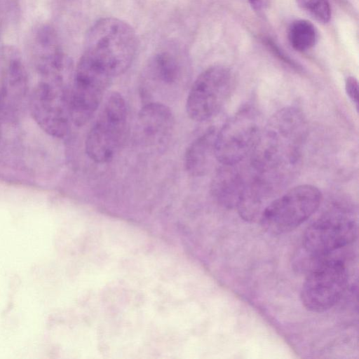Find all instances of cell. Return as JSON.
Wrapping results in <instances>:
<instances>
[{"label": "cell", "instance_id": "obj_1", "mask_svg": "<svg viewBox=\"0 0 359 359\" xmlns=\"http://www.w3.org/2000/svg\"><path fill=\"white\" fill-rule=\"evenodd\" d=\"M307 134L301 110L293 107L279 109L262 128L250 154L251 172L273 189L285 182L299 164Z\"/></svg>", "mask_w": 359, "mask_h": 359}, {"label": "cell", "instance_id": "obj_2", "mask_svg": "<svg viewBox=\"0 0 359 359\" xmlns=\"http://www.w3.org/2000/svg\"><path fill=\"white\" fill-rule=\"evenodd\" d=\"M74 66L68 57L45 69L29 93L28 109L38 126L55 138L65 137L70 128V95Z\"/></svg>", "mask_w": 359, "mask_h": 359}, {"label": "cell", "instance_id": "obj_3", "mask_svg": "<svg viewBox=\"0 0 359 359\" xmlns=\"http://www.w3.org/2000/svg\"><path fill=\"white\" fill-rule=\"evenodd\" d=\"M137 48V36L133 27L121 19L107 17L97 20L88 30L83 54L115 77L129 68Z\"/></svg>", "mask_w": 359, "mask_h": 359}, {"label": "cell", "instance_id": "obj_4", "mask_svg": "<svg viewBox=\"0 0 359 359\" xmlns=\"http://www.w3.org/2000/svg\"><path fill=\"white\" fill-rule=\"evenodd\" d=\"M127 121L124 97L118 92L111 93L86 136L85 149L90 159L99 163L113 159L124 141Z\"/></svg>", "mask_w": 359, "mask_h": 359}, {"label": "cell", "instance_id": "obj_5", "mask_svg": "<svg viewBox=\"0 0 359 359\" xmlns=\"http://www.w3.org/2000/svg\"><path fill=\"white\" fill-rule=\"evenodd\" d=\"M321 201L322 194L316 187L298 185L271 201L259 220L268 233L284 234L306 221L318 209Z\"/></svg>", "mask_w": 359, "mask_h": 359}, {"label": "cell", "instance_id": "obj_6", "mask_svg": "<svg viewBox=\"0 0 359 359\" xmlns=\"http://www.w3.org/2000/svg\"><path fill=\"white\" fill-rule=\"evenodd\" d=\"M356 235L355 219L343 210H334L319 217L307 227L302 239L303 252L311 262L309 269L336 250L350 245Z\"/></svg>", "mask_w": 359, "mask_h": 359}, {"label": "cell", "instance_id": "obj_7", "mask_svg": "<svg viewBox=\"0 0 359 359\" xmlns=\"http://www.w3.org/2000/svg\"><path fill=\"white\" fill-rule=\"evenodd\" d=\"M262 130V118L257 109L243 107L217 131L216 160L222 165L239 164L252 154Z\"/></svg>", "mask_w": 359, "mask_h": 359}, {"label": "cell", "instance_id": "obj_8", "mask_svg": "<svg viewBox=\"0 0 359 359\" xmlns=\"http://www.w3.org/2000/svg\"><path fill=\"white\" fill-rule=\"evenodd\" d=\"M114 75L106 68L82 54L74 70L70 95L72 122L85 125L102 101Z\"/></svg>", "mask_w": 359, "mask_h": 359}, {"label": "cell", "instance_id": "obj_9", "mask_svg": "<svg viewBox=\"0 0 359 359\" xmlns=\"http://www.w3.org/2000/svg\"><path fill=\"white\" fill-rule=\"evenodd\" d=\"M348 271L340 259L327 257L309 270L301 290V301L309 311L330 310L341 299L348 285Z\"/></svg>", "mask_w": 359, "mask_h": 359}, {"label": "cell", "instance_id": "obj_10", "mask_svg": "<svg viewBox=\"0 0 359 359\" xmlns=\"http://www.w3.org/2000/svg\"><path fill=\"white\" fill-rule=\"evenodd\" d=\"M233 88L231 70L213 65L201 72L194 81L186 101L189 117L198 122L215 116L229 98Z\"/></svg>", "mask_w": 359, "mask_h": 359}, {"label": "cell", "instance_id": "obj_11", "mask_svg": "<svg viewBox=\"0 0 359 359\" xmlns=\"http://www.w3.org/2000/svg\"><path fill=\"white\" fill-rule=\"evenodd\" d=\"M28 74L20 51L13 46L0 49V114L10 123L20 121L28 108Z\"/></svg>", "mask_w": 359, "mask_h": 359}, {"label": "cell", "instance_id": "obj_12", "mask_svg": "<svg viewBox=\"0 0 359 359\" xmlns=\"http://www.w3.org/2000/svg\"><path fill=\"white\" fill-rule=\"evenodd\" d=\"M137 130L143 142L158 147L167 142L173 131L175 117L165 104L158 101L147 102L137 116Z\"/></svg>", "mask_w": 359, "mask_h": 359}, {"label": "cell", "instance_id": "obj_13", "mask_svg": "<svg viewBox=\"0 0 359 359\" xmlns=\"http://www.w3.org/2000/svg\"><path fill=\"white\" fill-rule=\"evenodd\" d=\"M182 58L170 50L156 53L149 60L146 76L151 90L169 91L181 86L186 75Z\"/></svg>", "mask_w": 359, "mask_h": 359}, {"label": "cell", "instance_id": "obj_14", "mask_svg": "<svg viewBox=\"0 0 359 359\" xmlns=\"http://www.w3.org/2000/svg\"><path fill=\"white\" fill-rule=\"evenodd\" d=\"M248 181L247 175L237 165H222L211 182V192L215 200L227 208H236L243 194Z\"/></svg>", "mask_w": 359, "mask_h": 359}, {"label": "cell", "instance_id": "obj_15", "mask_svg": "<svg viewBox=\"0 0 359 359\" xmlns=\"http://www.w3.org/2000/svg\"><path fill=\"white\" fill-rule=\"evenodd\" d=\"M216 129L210 128L188 146L184 156V165L191 176H203L210 171L214 159H216Z\"/></svg>", "mask_w": 359, "mask_h": 359}, {"label": "cell", "instance_id": "obj_16", "mask_svg": "<svg viewBox=\"0 0 359 359\" xmlns=\"http://www.w3.org/2000/svg\"><path fill=\"white\" fill-rule=\"evenodd\" d=\"M287 36L291 46L294 50L304 52L315 46L318 34L315 26L310 21L300 19L290 24Z\"/></svg>", "mask_w": 359, "mask_h": 359}, {"label": "cell", "instance_id": "obj_17", "mask_svg": "<svg viewBox=\"0 0 359 359\" xmlns=\"http://www.w3.org/2000/svg\"><path fill=\"white\" fill-rule=\"evenodd\" d=\"M298 6L321 23L330 21L332 15L329 0H295Z\"/></svg>", "mask_w": 359, "mask_h": 359}, {"label": "cell", "instance_id": "obj_18", "mask_svg": "<svg viewBox=\"0 0 359 359\" xmlns=\"http://www.w3.org/2000/svg\"><path fill=\"white\" fill-rule=\"evenodd\" d=\"M345 90L351 100L355 104L357 111L358 110V82L356 78L350 76L345 80Z\"/></svg>", "mask_w": 359, "mask_h": 359}, {"label": "cell", "instance_id": "obj_19", "mask_svg": "<svg viewBox=\"0 0 359 359\" xmlns=\"http://www.w3.org/2000/svg\"><path fill=\"white\" fill-rule=\"evenodd\" d=\"M264 43L281 60L292 67H297V65L294 63V62H293L292 60H291L287 55H285L283 50L280 48V47L271 39H264Z\"/></svg>", "mask_w": 359, "mask_h": 359}, {"label": "cell", "instance_id": "obj_20", "mask_svg": "<svg viewBox=\"0 0 359 359\" xmlns=\"http://www.w3.org/2000/svg\"><path fill=\"white\" fill-rule=\"evenodd\" d=\"M248 1L253 10L262 11L269 6L270 0H248Z\"/></svg>", "mask_w": 359, "mask_h": 359}, {"label": "cell", "instance_id": "obj_21", "mask_svg": "<svg viewBox=\"0 0 359 359\" xmlns=\"http://www.w3.org/2000/svg\"><path fill=\"white\" fill-rule=\"evenodd\" d=\"M1 114H0V121H1Z\"/></svg>", "mask_w": 359, "mask_h": 359}]
</instances>
